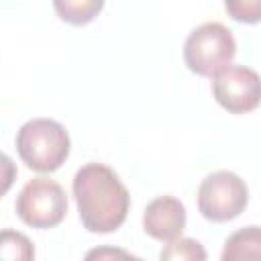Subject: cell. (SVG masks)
<instances>
[{
    "label": "cell",
    "mask_w": 261,
    "mask_h": 261,
    "mask_svg": "<svg viewBox=\"0 0 261 261\" xmlns=\"http://www.w3.org/2000/svg\"><path fill=\"white\" fill-rule=\"evenodd\" d=\"M73 198L80 220L90 232L116 230L128 214L130 196L120 177L104 163H86L73 175Z\"/></svg>",
    "instance_id": "cell-1"
},
{
    "label": "cell",
    "mask_w": 261,
    "mask_h": 261,
    "mask_svg": "<svg viewBox=\"0 0 261 261\" xmlns=\"http://www.w3.org/2000/svg\"><path fill=\"white\" fill-rule=\"evenodd\" d=\"M69 135L51 118H33L16 133V151L27 167L49 173L59 169L69 155Z\"/></svg>",
    "instance_id": "cell-2"
},
{
    "label": "cell",
    "mask_w": 261,
    "mask_h": 261,
    "mask_svg": "<svg viewBox=\"0 0 261 261\" xmlns=\"http://www.w3.org/2000/svg\"><path fill=\"white\" fill-rule=\"evenodd\" d=\"M237 53L232 31L222 22H204L196 27L184 43V61L198 75H216L230 65Z\"/></svg>",
    "instance_id": "cell-3"
},
{
    "label": "cell",
    "mask_w": 261,
    "mask_h": 261,
    "mask_svg": "<svg viewBox=\"0 0 261 261\" xmlns=\"http://www.w3.org/2000/svg\"><path fill=\"white\" fill-rule=\"evenodd\" d=\"M14 210L33 228H53L67 214V196L55 179L33 177L18 192Z\"/></svg>",
    "instance_id": "cell-4"
},
{
    "label": "cell",
    "mask_w": 261,
    "mask_h": 261,
    "mask_svg": "<svg viewBox=\"0 0 261 261\" xmlns=\"http://www.w3.org/2000/svg\"><path fill=\"white\" fill-rule=\"evenodd\" d=\"M249 202L247 184L232 171L220 169L206 175L198 188V210L206 220L226 222L237 218Z\"/></svg>",
    "instance_id": "cell-5"
},
{
    "label": "cell",
    "mask_w": 261,
    "mask_h": 261,
    "mask_svg": "<svg viewBox=\"0 0 261 261\" xmlns=\"http://www.w3.org/2000/svg\"><path fill=\"white\" fill-rule=\"evenodd\" d=\"M212 94L232 114L251 112L261 104V75L247 65H226L212 75Z\"/></svg>",
    "instance_id": "cell-6"
},
{
    "label": "cell",
    "mask_w": 261,
    "mask_h": 261,
    "mask_svg": "<svg viewBox=\"0 0 261 261\" xmlns=\"http://www.w3.org/2000/svg\"><path fill=\"white\" fill-rule=\"evenodd\" d=\"M143 228L157 241H173L186 228V206L173 196L151 200L143 212Z\"/></svg>",
    "instance_id": "cell-7"
},
{
    "label": "cell",
    "mask_w": 261,
    "mask_h": 261,
    "mask_svg": "<svg viewBox=\"0 0 261 261\" xmlns=\"http://www.w3.org/2000/svg\"><path fill=\"white\" fill-rule=\"evenodd\" d=\"M222 261H243L257 259L261 261V226H245L232 232L222 249Z\"/></svg>",
    "instance_id": "cell-8"
},
{
    "label": "cell",
    "mask_w": 261,
    "mask_h": 261,
    "mask_svg": "<svg viewBox=\"0 0 261 261\" xmlns=\"http://www.w3.org/2000/svg\"><path fill=\"white\" fill-rule=\"evenodd\" d=\"M57 16L69 24H88L104 8V0H53Z\"/></svg>",
    "instance_id": "cell-9"
},
{
    "label": "cell",
    "mask_w": 261,
    "mask_h": 261,
    "mask_svg": "<svg viewBox=\"0 0 261 261\" xmlns=\"http://www.w3.org/2000/svg\"><path fill=\"white\" fill-rule=\"evenodd\" d=\"M159 257L161 259H171V261H177V259L179 261H204L206 251L198 241L177 237L173 241H167V247L161 251Z\"/></svg>",
    "instance_id": "cell-10"
},
{
    "label": "cell",
    "mask_w": 261,
    "mask_h": 261,
    "mask_svg": "<svg viewBox=\"0 0 261 261\" xmlns=\"http://www.w3.org/2000/svg\"><path fill=\"white\" fill-rule=\"evenodd\" d=\"M0 255L4 259H33L35 249L31 241L14 230H2L0 234Z\"/></svg>",
    "instance_id": "cell-11"
},
{
    "label": "cell",
    "mask_w": 261,
    "mask_h": 261,
    "mask_svg": "<svg viewBox=\"0 0 261 261\" xmlns=\"http://www.w3.org/2000/svg\"><path fill=\"white\" fill-rule=\"evenodd\" d=\"M230 18L247 24L261 22V0H224Z\"/></svg>",
    "instance_id": "cell-12"
}]
</instances>
